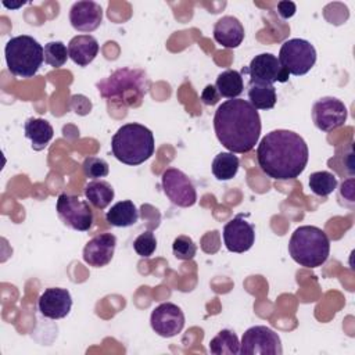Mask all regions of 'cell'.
<instances>
[{"instance_id":"cell-23","label":"cell","mask_w":355,"mask_h":355,"mask_svg":"<svg viewBox=\"0 0 355 355\" xmlns=\"http://www.w3.org/2000/svg\"><path fill=\"white\" fill-rule=\"evenodd\" d=\"M215 87L220 97L225 98H237L244 90V80L239 71L236 69H226L220 72L216 78Z\"/></svg>"},{"instance_id":"cell-25","label":"cell","mask_w":355,"mask_h":355,"mask_svg":"<svg viewBox=\"0 0 355 355\" xmlns=\"http://www.w3.org/2000/svg\"><path fill=\"white\" fill-rule=\"evenodd\" d=\"M209 352L214 355H237L240 354V341L234 331L220 330L209 341Z\"/></svg>"},{"instance_id":"cell-14","label":"cell","mask_w":355,"mask_h":355,"mask_svg":"<svg viewBox=\"0 0 355 355\" xmlns=\"http://www.w3.org/2000/svg\"><path fill=\"white\" fill-rule=\"evenodd\" d=\"M222 237L225 247L230 252L241 254L254 245L255 229L250 222L243 219V215H237L225 225Z\"/></svg>"},{"instance_id":"cell-20","label":"cell","mask_w":355,"mask_h":355,"mask_svg":"<svg viewBox=\"0 0 355 355\" xmlns=\"http://www.w3.org/2000/svg\"><path fill=\"white\" fill-rule=\"evenodd\" d=\"M25 137L32 141V147L36 151L43 150L54 136L53 126L43 118H28L24 125Z\"/></svg>"},{"instance_id":"cell-33","label":"cell","mask_w":355,"mask_h":355,"mask_svg":"<svg viewBox=\"0 0 355 355\" xmlns=\"http://www.w3.org/2000/svg\"><path fill=\"white\" fill-rule=\"evenodd\" d=\"M297 11V7L293 1H279L277 3V14L283 18V19H288L291 18Z\"/></svg>"},{"instance_id":"cell-15","label":"cell","mask_w":355,"mask_h":355,"mask_svg":"<svg viewBox=\"0 0 355 355\" xmlns=\"http://www.w3.org/2000/svg\"><path fill=\"white\" fill-rule=\"evenodd\" d=\"M72 308V297L67 288L50 287L46 288L39 300L37 309L47 319H62L65 318Z\"/></svg>"},{"instance_id":"cell-30","label":"cell","mask_w":355,"mask_h":355,"mask_svg":"<svg viewBox=\"0 0 355 355\" xmlns=\"http://www.w3.org/2000/svg\"><path fill=\"white\" fill-rule=\"evenodd\" d=\"M82 169L86 178H92V179H100V178H105L110 172L108 168V162L103 158L98 157H87L85 158L83 164H82Z\"/></svg>"},{"instance_id":"cell-11","label":"cell","mask_w":355,"mask_h":355,"mask_svg":"<svg viewBox=\"0 0 355 355\" xmlns=\"http://www.w3.org/2000/svg\"><path fill=\"white\" fill-rule=\"evenodd\" d=\"M240 73H248L250 80L273 85L275 82L284 83L290 73L283 68L279 58L272 53H262L255 55L248 67H244Z\"/></svg>"},{"instance_id":"cell-8","label":"cell","mask_w":355,"mask_h":355,"mask_svg":"<svg viewBox=\"0 0 355 355\" xmlns=\"http://www.w3.org/2000/svg\"><path fill=\"white\" fill-rule=\"evenodd\" d=\"M55 211L65 226L78 232H87L94 220L89 201L72 194L61 193L57 198Z\"/></svg>"},{"instance_id":"cell-24","label":"cell","mask_w":355,"mask_h":355,"mask_svg":"<svg viewBox=\"0 0 355 355\" xmlns=\"http://www.w3.org/2000/svg\"><path fill=\"white\" fill-rule=\"evenodd\" d=\"M86 200L96 208L104 209L114 200V189L105 180H92L85 187Z\"/></svg>"},{"instance_id":"cell-28","label":"cell","mask_w":355,"mask_h":355,"mask_svg":"<svg viewBox=\"0 0 355 355\" xmlns=\"http://www.w3.org/2000/svg\"><path fill=\"white\" fill-rule=\"evenodd\" d=\"M68 57H69L68 49L62 42L55 40L44 44V62L49 64L50 67L53 68L62 67L67 62Z\"/></svg>"},{"instance_id":"cell-7","label":"cell","mask_w":355,"mask_h":355,"mask_svg":"<svg viewBox=\"0 0 355 355\" xmlns=\"http://www.w3.org/2000/svg\"><path fill=\"white\" fill-rule=\"evenodd\" d=\"M277 58L288 73L301 76L308 73L315 65L316 50L308 40L294 37L282 44Z\"/></svg>"},{"instance_id":"cell-10","label":"cell","mask_w":355,"mask_h":355,"mask_svg":"<svg viewBox=\"0 0 355 355\" xmlns=\"http://www.w3.org/2000/svg\"><path fill=\"white\" fill-rule=\"evenodd\" d=\"M161 184L165 196L172 204L187 208L193 207L197 201V191L191 180L184 172L178 168H168L162 172Z\"/></svg>"},{"instance_id":"cell-32","label":"cell","mask_w":355,"mask_h":355,"mask_svg":"<svg viewBox=\"0 0 355 355\" xmlns=\"http://www.w3.org/2000/svg\"><path fill=\"white\" fill-rule=\"evenodd\" d=\"M219 93H218V89L215 87V85H207L204 87V90L201 92V101L205 104V105H215L218 101H219Z\"/></svg>"},{"instance_id":"cell-18","label":"cell","mask_w":355,"mask_h":355,"mask_svg":"<svg viewBox=\"0 0 355 355\" xmlns=\"http://www.w3.org/2000/svg\"><path fill=\"white\" fill-rule=\"evenodd\" d=\"M214 39L226 49H236L244 40V28L236 17L225 15L214 25Z\"/></svg>"},{"instance_id":"cell-17","label":"cell","mask_w":355,"mask_h":355,"mask_svg":"<svg viewBox=\"0 0 355 355\" xmlns=\"http://www.w3.org/2000/svg\"><path fill=\"white\" fill-rule=\"evenodd\" d=\"M103 21V8L92 0L76 1L69 10V22L78 32H93Z\"/></svg>"},{"instance_id":"cell-3","label":"cell","mask_w":355,"mask_h":355,"mask_svg":"<svg viewBox=\"0 0 355 355\" xmlns=\"http://www.w3.org/2000/svg\"><path fill=\"white\" fill-rule=\"evenodd\" d=\"M153 132L144 125L132 122L122 125L111 139L112 155L122 164L140 165L154 154Z\"/></svg>"},{"instance_id":"cell-2","label":"cell","mask_w":355,"mask_h":355,"mask_svg":"<svg viewBox=\"0 0 355 355\" xmlns=\"http://www.w3.org/2000/svg\"><path fill=\"white\" fill-rule=\"evenodd\" d=\"M214 129L216 139L226 150L244 154L251 151L259 140L261 116L247 100H226L215 111Z\"/></svg>"},{"instance_id":"cell-16","label":"cell","mask_w":355,"mask_h":355,"mask_svg":"<svg viewBox=\"0 0 355 355\" xmlns=\"http://www.w3.org/2000/svg\"><path fill=\"white\" fill-rule=\"evenodd\" d=\"M116 237L112 233H100L90 239L83 248V261L93 268L108 265L114 257Z\"/></svg>"},{"instance_id":"cell-34","label":"cell","mask_w":355,"mask_h":355,"mask_svg":"<svg viewBox=\"0 0 355 355\" xmlns=\"http://www.w3.org/2000/svg\"><path fill=\"white\" fill-rule=\"evenodd\" d=\"M25 3H26V1H18V3H7V1H3L1 4H3L4 7H7V8L15 10V8H19V7H22Z\"/></svg>"},{"instance_id":"cell-1","label":"cell","mask_w":355,"mask_h":355,"mask_svg":"<svg viewBox=\"0 0 355 355\" xmlns=\"http://www.w3.org/2000/svg\"><path fill=\"white\" fill-rule=\"evenodd\" d=\"M309 158L305 140L295 132L276 129L266 133L257 147V161L261 171L275 180L298 178Z\"/></svg>"},{"instance_id":"cell-9","label":"cell","mask_w":355,"mask_h":355,"mask_svg":"<svg viewBox=\"0 0 355 355\" xmlns=\"http://www.w3.org/2000/svg\"><path fill=\"white\" fill-rule=\"evenodd\" d=\"M240 354L243 355H282V340L276 331L266 326H252L241 337Z\"/></svg>"},{"instance_id":"cell-21","label":"cell","mask_w":355,"mask_h":355,"mask_svg":"<svg viewBox=\"0 0 355 355\" xmlns=\"http://www.w3.org/2000/svg\"><path fill=\"white\" fill-rule=\"evenodd\" d=\"M105 220L108 225L115 227H129L139 220V211L133 201L122 200L107 211Z\"/></svg>"},{"instance_id":"cell-31","label":"cell","mask_w":355,"mask_h":355,"mask_svg":"<svg viewBox=\"0 0 355 355\" xmlns=\"http://www.w3.org/2000/svg\"><path fill=\"white\" fill-rule=\"evenodd\" d=\"M155 248H157V239L151 230H146L140 233L133 241V250L137 252V255L143 258L151 257Z\"/></svg>"},{"instance_id":"cell-26","label":"cell","mask_w":355,"mask_h":355,"mask_svg":"<svg viewBox=\"0 0 355 355\" xmlns=\"http://www.w3.org/2000/svg\"><path fill=\"white\" fill-rule=\"evenodd\" d=\"M240 166V159L233 155V153H219L211 165L212 173L218 180H230L237 175Z\"/></svg>"},{"instance_id":"cell-27","label":"cell","mask_w":355,"mask_h":355,"mask_svg":"<svg viewBox=\"0 0 355 355\" xmlns=\"http://www.w3.org/2000/svg\"><path fill=\"white\" fill-rule=\"evenodd\" d=\"M308 184L313 194L326 197L336 190L338 180L334 173H331L329 171H319V172L311 173Z\"/></svg>"},{"instance_id":"cell-4","label":"cell","mask_w":355,"mask_h":355,"mask_svg":"<svg viewBox=\"0 0 355 355\" xmlns=\"http://www.w3.org/2000/svg\"><path fill=\"white\" fill-rule=\"evenodd\" d=\"M288 252L298 265L318 268L329 258L330 240L324 230L316 226H300L290 237Z\"/></svg>"},{"instance_id":"cell-29","label":"cell","mask_w":355,"mask_h":355,"mask_svg":"<svg viewBox=\"0 0 355 355\" xmlns=\"http://www.w3.org/2000/svg\"><path fill=\"white\" fill-rule=\"evenodd\" d=\"M172 252L175 255L176 259L180 261H190L196 257L197 252V245L196 243L191 240V237L180 234L173 240L172 244Z\"/></svg>"},{"instance_id":"cell-5","label":"cell","mask_w":355,"mask_h":355,"mask_svg":"<svg viewBox=\"0 0 355 355\" xmlns=\"http://www.w3.org/2000/svg\"><path fill=\"white\" fill-rule=\"evenodd\" d=\"M8 71L19 78L36 75L44 61V47L29 35L11 37L4 47Z\"/></svg>"},{"instance_id":"cell-22","label":"cell","mask_w":355,"mask_h":355,"mask_svg":"<svg viewBox=\"0 0 355 355\" xmlns=\"http://www.w3.org/2000/svg\"><path fill=\"white\" fill-rule=\"evenodd\" d=\"M247 94L248 103L255 110H270L276 104V89L270 83L250 80Z\"/></svg>"},{"instance_id":"cell-6","label":"cell","mask_w":355,"mask_h":355,"mask_svg":"<svg viewBox=\"0 0 355 355\" xmlns=\"http://www.w3.org/2000/svg\"><path fill=\"white\" fill-rule=\"evenodd\" d=\"M98 92L101 97L104 98H114L121 97L122 98L130 93L135 92L137 96L143 97L150 87V80L147 75L140 69H118L107 79H103L97 83Z\"/></svg>"},{"instance_id":"cell-19","label":"cell","mask_w":355,"mask_h":355,"mask_svg":"<svg viewBox=\"0 0 355 355\" xmlns=\"http://www.w3.org/2000/svg\"><path fill=\"white\" fill-rule=\"evenodd\" d=\"M98 42L92 35H76L68 43L69 58L79 67L89 65L98 54Z\"/></svg>"},{"instance_id":"cell-12","label":"cell","mask_w":355,"mask_h":355,"mask_svg":"<svg viewBox=\"0 0 355 355\" xmlns=\"http://www.w3.org/2000/svg\"><path fill=\"white\" fill-rule=\"evenodd\" d=\"M347 116V107L336 97H322L312 105L313 123L322 132H330L343 126Z\"/></svg>"},{"instance_id":"cell-13","label":"cell","mask_w":355,"mask_h":355,"mask_svg":"<svg viewBox=\"0 0 355 355\" xmlns=\"http://www.w3.org/2000/svg\"><path fill=\"white\" fill-rule=\"evenodd\" d=\"M150 324L159 337L171 338L183 330L184 313L178 305L172 302H162L153 309Z\"/></svg>"}]
</instances>
